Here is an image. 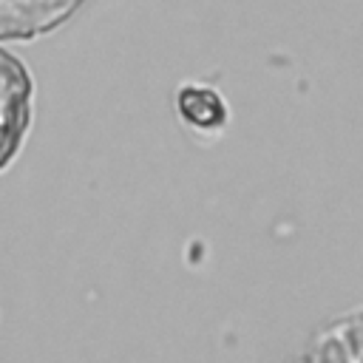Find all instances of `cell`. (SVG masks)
<instances>
[{
	"label": "cell",
	"instance_id": "1",
	"mask_svg": "<svg viewBox=\"0 0 363 363\" xmlns=\"http://www.w3.org/2000/svg\"><path fill=\"white\" fill-rule=\"evenodd\" d=\"M34 77L28 65L0 43V173L23 153L34 125Z\"/></svg>",
	"mask_w": 363,
	"mask_h": 363
},
{
	"label": "cell",
	"instance_id": "2",
	"mask_svg": "<svg viewBox=\"0 0 363 363\" xmlns=\"http://www.w3.org/2000/svg\"><path fill=\"white\" fill-rule=\"evenodd\" d=\"M88 0H0V43H28L62 28Z\"/></svg>",
	"mask_w": 363,
	"mask_h": 363
},
{
	"label": "cell",
	"instance_id": "3",
	"mask_svg": "<svg viewBox=\"0 0 363 363\" xmlns=\"http://www.w3.org/2000/svg\"><path fill=\"white\" fill-rule=\"evenodd\" d=\"M306 360H363V306H354L326 326H320L309 346Z\"/></svg>",
	"mask_w": 363,
	"mask_h": 363
},
{
	"label": "cell",
	"instance_id": "4",
	"mask_svg": "<svg viewBox=\"0 0 363 363\" xmlns=\"http://www.w3.org/2000/svg\"><path fill=\"white\" fill-rule=\"evenodd\" d=\"M176 111L196 130H218L221 122L227 119V105H224L221 94L216 88L199 85V82L179 88Z\"/></svg>",
	"mask_w": 363,
	"mask_h": 363
}]
</instances>
